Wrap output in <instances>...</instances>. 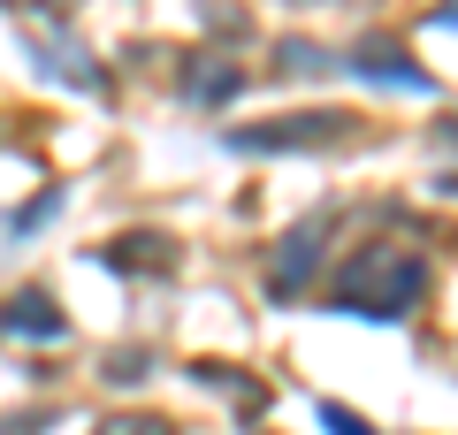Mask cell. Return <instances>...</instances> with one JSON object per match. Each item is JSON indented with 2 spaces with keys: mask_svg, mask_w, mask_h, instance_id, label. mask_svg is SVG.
<instances>
[{
  "mask_svg": "<svg viewBox=\"0 0 458 435\" xmlns=\"http://www.w3.org/2000/svg\"><path fill=\"white\" fill-rule=\"evenodd\" d=\"M360 77H382V84H428V69H412L397 47H382V38H375V47H360Z\"/></svg>",
  "mask_w": 458,
  "mask_h": 435,
  "instance_id": "277c9868",
  "label": "cell"
},
{
  "mask_svg": "<svg viewBox=\"0 0 458 435\" xmlns=\"http://www.w3.org/2000/svg\"><path fill=\"white\" fill-rule=\"evenodd\" d=\"M344 115H291V123H252V130H229L237 153H283V145H313V138H336Z\"/></svg>",
  "mask_w": 458,
  "mask_h": 435,
  "instance_id": "7a4b0ae2",
  "label": "cell"
},
{
  "mask_svg": "<svg viewBox=\"0 0 458 435\" xmlns=\"http://www.w3.org/2000/svg\"><path fill=\"white\" fill-rule=\"evenodd\" d=\"M420 283H428V268L412 252H367L360 268H352V283H344V298L367 306L375 321H397V313L420 298Z\"/></svg>",
  "mask_w": 458,
  "mask_h": 435,
  "instance_id": "6da1fadb",
  "label": "cell"
},
{
  "mask_svg": "<svg viewBox=\"0 0 458 435\" xmlns=\"http://www.w3.org/2000/svg\"><path fill=\"white\" fill-rule=\"evenodd\" d=\"M114 268H168V244L161 237H131V244H114Z\"/></svg>",
  "mask_w": 458,
  "mask_h": 435,
  "instance_id": "5b68a950",
  "label": "cell"
},
{
  "mask_svg": "<svg viewBox=\"0 0 458 435\" xmlns=\"http://www.w3.org/2000/svg\"><path fill=\"white\" fill-rule=\"evenodd\" d=\"M0 328H8V337H38V344H54V337H62V313H54L38 290H16V298L0 306Z\"/></svg>",
  "mask_w": 458,
  "mask_h": 435,
  "instance_id": "3957f363",
  "label": "cell"
},
{
  "mask_svg": "<svg viewBox=\"0 0 458 435\" xmlns=\"http://www.w3.org/2000/svg\"><path fill=\"white\" fill-rule=\"evenodd\" d=\"M321 420H328V428H336V435H375V428H367V420H352V413H344V405H321Z\"/></svg>",
  "mask_w": 458,
  "mask_h": 435,
  "instance_id": "52a82bcc",
  "label": "cell"
},
{
  "mask_svg": "<svg viewBox=\"0 0 458 435\" xmlns=\"http://www.w3.org/2000/svg\"><path fill=\"white\" fill-rule=\"evenodd\" d=\"M237 92V69H214V77H199V99H229Z\"/></svg>",
  "mask_w": 458,
  "mask_h": 435,
  "instance_id": "8992f818",
  "label": "cell"
},
{
  "mask_svg": "<svg viewBox=\"0 0 458 435\" xmlns=\"http://www.w3.org/2000/svg\"><path fill=\"white\" fill-rule=\"evenodd\" d=\"M99 435H168L161 420H114V428H99Z\"/></svg>",
  "mask_w": 458,
  "mask_h": 435,
  "instance_id": "ba28073f",
  "label": "cell"
}]
</instances>
